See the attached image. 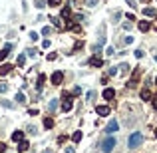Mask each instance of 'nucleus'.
I'll list each match as a JSON object with an SVG mask.
<instances>
[{"instance_id": "nucleus-1", "label": "nucleus", "mask_w": 157, "mask_h": 153, "mask_svg": "<svg viewBox=\"0 0 157 153\" xmlns=\"http://www.w3.org/2000/svg\"><path fill=\"white\" fill-rule=\"evenodd\" d=\"M141 143H143V135H141L139 131H133V133L129 135V141H127L129 149H137V147L141 145Z\"/></svg>"}, {"instance_id": "nucleus-2", "label": "nucleus", "mask_w": 157, "mask_h": 153, "mask_svg": "<svg viewBox=\"0 0 157 153\" xmlns=\"http://www.w3.org/2000/svg\"><path fill=\"white\" fill-rule=\"evenodd\" d=\"M115 143H118V141H115L113 135L105 137V139L102 141V151H104V153H111V151H113V147H115Z\"/></svg>"}, {"instance_id": "nucleus-3", "label": "nucleus", "mask_w": 157, "mask_h": 153, "mask_svg": "<svg viewBox=\"0 0 157 153\" xmlns=\"http://www.w3.org/2000/svg\"><path fill=\"white\" fill-rule=\"evenodd\" d=\"M62 98H64V101H62V111H70V109H72V93H68V92H64V95H62Z\"/></svg>"}, {"instance_id": "nucleus-4", "label": "nucleus", "mask_w": 157, "mask_h": 153, "mask_svg": "<svg viewBox=\"0 0 157 153\" xmlns=\"http://www.w3.org/2000/svg\"><path fill=\"white\" fill-rule=\"evenodd\" d=\"M119 129V123H118V119H111L110 123H107V127H105V133H110V135H113V133Z\"/></svg>"}, {"instance_id": "nucleus-5", "label": "nucleus", "mask_w": 157, "mask_h": 153, "mask_svg": "<svg viewBox=\"0 0 157 153\" xmlns=\"http://www.w3.org/2000/svg\"><path fill=\"white\" fill-rule=\"evenodd\" d=\"M62 82H64V74H62V72H54L52 74V84H54V86H60Z\"/></svg>"}, {"instance_id": "nucleus-6", "label": "nucleus", "mask_w": 157, "mask_h": 153, "mask_svg": "<svg viewBox=\"0 0 157 153\" xmlns=\"http://www.w3.org/2000/svg\"><path fill=\"white\" fill-rule=\"evenodd\" d=\"M90 66H93V68H102V66H104V60H102L98 54H96L93 58H90Z\"/></svg>"}, {"instance_id": "nucleus-7", "label": "nucleus", "mask_w": 157, "mask_h": 153, "mask_svg": "<svg viewBox=\"0 0 157 153\" xmlns=\"http://www.w3.org/2000/svg\"><path fill=\"white\" fill-rule=\"evenodd\" d=\"M113 98H115V90L105 87V90H104V100H113Z\"/></svg>"}, {"instance_id": "nucleus-8", "label": "nucleus", "mask_w": 157, "mask_h": 153, "mask_svg": "<svg viewBox=\"0 0 157 153\" xmlns=\"http://www.w3.org/2000/svg\"><path fill=\"white\" fill-rule=\"evenodd\" d=\"M96 113H98V115H110V107L107 106H98L96 107Z\"/></svg>"}, {"instance_id": "nucleus-9", "label": "nucleus", "mask_w": 157, "mask_h": 153, "mask_svg": "<svg viewBox=\"0 0 157 153\" xmlns=\"http://www.w3.org/2000/svg\"><path fill=\"white\" fill-rule=\"evenodd\" d=\"M10 50H12V46H10V44H6V46H4V50H0V62L8 58V52H10Z\"/></svg>"}, {"instance_id": "nucleus-10", "label": "nucleus", "mask_w": 157, "mask_h": 153, "mask_svg": "<svg viewBox=\"0 0 157 153\" xmlns=\"http://www.w3.org/2000/svg\"><path fill=\"white\" fill-rule=\"evenodd\" d=\"M14 100H16V103H26V101H28V100H26V95H24V92H18Z\"/></svg>"}, {"instance_id": "nucleus-11", "label": "nucleus", "mask_w": 157, "mask_h": 153, "mask_svg": "<svg viewBox=\"0 0 157 153\" xmlns=\"http://www.w3.org/2000/svg\"><path fill=\"white\" fill-rule=\"evenodd\" d=\"M56 109H58V100H50V103H48V111L54 113Z\"/></svg>"}, {"instance_id": "nucleus-12", "label": "nucleus", "mask_w": 157, "mask_h": 153, "mask_svg": "<svg viewBox=\"0 0 157 153\" xmlns=\"http://www.w3.org/2000/svg\"><path fill=\"white\" fill-rule=\"evenodd\" d=\"M22 139H24V131H14L12 133V141L18 143V141H22Z\"/></svg>"}, {"instance_id": "nucleus-13", "label": "nucleus", "mask_w": 157, "mask_h": 153, "mask_svg": "<svg viewBox=\"0 0 157 153\" xmlns=\"http://www.w3.org/2000/svg\"><path fill=\"white\" fill-rule=\"evenodd\" d=\"M70 16H72V8H70V6H64V8H62V18H66V20H68Z\"/></svg>"}, {"instance_id": "nucleus-14", "label": "nucleus", "mask_w": 157, "mask_h": 153, "mask_svg": "<svg viewBox=\"0 0 157 153\" xmlns=\"http://www.w3.org/2000/svg\"><path fill=\"white\" fill-rule=\"evenodd\" d=\"M10 70H12V66H10V64H2V66H0V76H6Z\"/></svg>"}, {"instance_id": "nucleus-15", "label": "nucleus", "mask_w": 157, "mask_h": 153, "mask_svg": "<svg viewBox=\"0 0 157 153\" xmlns=\"http://www.w3.org/2000/svg\"><path fill=\"white\" fill-rule=\"evenodd\" d=\"M149 28H151V24L147 20H141V22H139V30H141V32H147Z\"/></svg>"}, {"instance_id": "nucleus-16", "label": "nucleus", "mask_w": 157, "mask_h": 153, "mask_svg": "<svg viewBox=\"0 0 157 153\" xmlns=\"http://www.w3.org/2000/svg\"><path fill=\"white\" fill-rule=\"evenodd\" d=\"M44 82H46V76H44V74H40V76H38V84H36V86H38V90H42V87H44Z\"/></svg>"}, {"instance_id": "nucleus-17", "label": "nucleus", "mask_w": 157, "mask_h": 153, "mask_svg": "<svg viewBox=\"0 0 157 153\" xmlns=\"http://www.w3.org/2000/svg\"><path fill=\"white\" fill-rule=\"evenodd\" d=\"M28 147H30V145H28V141H20L18 151H20V153H24V151H28Z\"/></svg>"}, {"instance_id": "nucleus-18", "label": "nucleus", "mask_w": 157, "mask_h": 153, "mask_svg": "<svg viewBox=\"0 0 157 153\" xmlns=\"http://www.w3.org/2000/svg\"><path fill=\"white\" fill-rule=\"evenodd\" d=\"M44 127H46V129H52L54 127V119L52 117H46V119H44Z\"/></svg>"}, {"instance_id": "nucleus-19", "label": "nucleus", "mask_w": 157, "mask_h": 153, "mask_svg": "<svg viewBox=\"0 0 157 153\" xmlns=\"http://www.w3.org/2000/svg\"><path fill=\"white\" fill-rule=\"evenodd\" d=\"M141 100H145V101L151 100V92L149 90H141Z\"/></svg>"}, {"instance_id": "nucleus-20", "label": "nucleus", "mask_w": 157, "mask_h": 153, "mask_svg": "<svg viewBox=\"0 0 157 153\" xmlns=\"http://www.w3.org/2000/svg\"><path fill=\"white\" fill-rule=\"evenodd\" d=\"M143 14H145V16H149V18H151V16H157L155 8H145V10H143Z\"/></svg>"}, {"instance_id": "nucleus-21", "label": "nucleus", "mask_w": 157, "mask_h": 153, "mask_svg": "<svg viewBox=\"0 0 157 153\" xmlns=\"http://www.w3.org/2000/svg\"><path fill=\"white\" fill-rule=\"evenodd\" d=\"M16 64H18V66H24V64H26V56H24V54H20L18 58H16Z\"/></svg>"}, {"instance_id": "nucleus-22", "label": "nucleus", "mask_w": 157, "mask_h": 153, "mask_svg": "<svg viewBox=\"0 0 157 153\" xmlns=\"http://www.w3.org/2000/svg\"><path fill=\"white\" fill-rule=\"evenodd\" d=\"M118 68H119V72H121V74H127V72H129V64H125V62L121 64V66H118Z\"/></svg>"}, {"instance_id": "nucleus-23", "label": "nucleus", "mask_w": 157, "mask_h": 153, "mask_svg": "<svg viewBox=\"0 0 157 153\" xmlns=\"http://www.w3.org/2000/svg\"><path fill=\"white\" fill-rule=\"evenodd\" d=\"M72 141H74V143L82 141V131H76V133H74V135H72Z\"/></svg>"}, {"instance_id": "nucleus-24", "label": "nucleus", "mask_w": 157, "mask_h": 153, "mask_svg": "<svg viewBox=\"0 0 157 153\" xmlns=\"http://www.w3.org/2000/svg\"><path fill=\"white\" fill-rule=\"evenodd\" d=\"M46 4H48V2H44V0H34V6H36V8H40V10H42V8L46 6Z\"/></svg>"}, {"instance_id": "nucleus-25", "label": "nucleus", "mask_w": 157, "mask_h": 153, "mask_svg": "<svg viewBox=\"0 0 157 153\" xmlns=\"http://www.w3.org/2000/svg\"><path fill=\"white\" fill-rule=\"evenodd\" d=\"M2 106H4V107H8V109H12V107H14V103H12V101H8V100H2Z\"/></svg>"}, {"instance_id": "nucleus-26", "label": "nucleus", "mask_w": 157, "mask_h": 153, "mask_svg": "<svg viewBox=\"0 0 157 153\" xmlns=\"http://www.w3.org/2000/svg\"><path fill=\"white\" fill-rule=\"evenodd\" d=\"M50 20H52V24H54V26L62 28V20H60V18H50Z\"/></svg>"}, {"instance_id": "nucleus-27", "label": "nucleus", "mask_w": 157, "mask_h": 153, "mask_svg": "<svg viewBox=\"0 0 157 153\" xmlns=\"http://www.w3.org/2000/svg\"><path fill=\"white\" fill-rule=\"evenodd\" d=\"M6 92H8V84L2 82V84H0V93H6Z\"/></svg>"}, {"instance_id": "nucleus-28", "label": "nucleus", "mask_w": 157, "mask_h": 153, "mask_svg": "<svg viewBox=\"0 0 157 153\" xmlns=\"http://www.w3.org/2000/svg\"><path fill=\"white\" fill-rule=\"evenodd\" d=\"M48 4H50V6H60V4H62V0H50V2H48Z\"/></svg>"}, {"instance_id": "nucleus-29", "label": "nucleus", "mask_w": 157, "mask_h": 153, "mask_svg": "<svg viewBox=\"0 0 157 153\" xmlns=\"http://www.w3.org/2000/svg\"><path fill=\"white\" fill-rule=\"evenodd\" d=\"M50 32H52V28H50V26H44V28H42V34H44V36H48Z\"/></svg>"}, {"instance_id": "nucleus-30", "label": "nucleus", "mask_w": 157, "mask_h": 153, "mask_svg": "<svg viewBox=\"0 0 157 153\" xmlns=\"http://www.w3.org/2000/svg\"><path fill=\"white\" fill-rule=\"evenodd\" d=\"M72 20H76V22H82V20H84V14H76V16H74Z\"/></svg>"}, {"instance_id": "nucleus-31", "label": "nucleus", "mask_w": 157, "mask_h": 153, "mask_svg": "<svg viewBox=\"0 0 157 153\" xmlns=\"http://www.w3.org/2000/svg\"><path fill=\"white\" fill-rule=\"evenodd\" d=\"M133 54H135V58H137V60H139V58H143V50H135Z\"/></svg>"}, {"instance_id": "nucleus-32", "label": "nucleus", "mask_w": 157, "mask_h": 153, "mask_svg": "<svg viewBox=\"0 0 157 153\" xmlns=\"http://www.w3.org/2000/svg\"><path fill=\"white\" fill-rule=\"evenodd\" d=\"M123 42H125V44H133V36H125Z\"/></svg>"}, {"instance_id": "nucleus-33", "label": "nucleus", "mask_w": 157, "mask_h": 153, "mask_svg": "<svg viewBox=\"0 0 157 153\" xmlns=\"http://www.w3.org/2000/svg\"><path fill=\"white\" fill-rule=\"evenodd\" d=\"M85 4L92 8V6H96V4H98V0H85Z\"/></svg>"}, {"instance_id": "nucleus-34", "label": "nucleus", "mask_w": 157, "mask_h": 153, "mask_svg": "<svg viewBox=\"0 0 157 153\" xmlns=\"http://www.w3.org/2000/svg\"><path fill=\"white\" fill-rule=\"evenodd\" d=\"M125 2H127L131 8H137V2H135V0H125Z\"/></svg>"}, {"instance_id": "nucleus-35", "label": "nucleus", "mask_w": 157, "mask_h": 153, "mask_svg": "<svg viewBox=\"0 0 157 153\" xmlns=\"http://www.w3.org/2000/svg\"><path fill=\"white\" fill-rule=\"evenodd\" d=\"M119 72V70H118V68H115V66H113V68H110V76H115V74H118Z\"/></svg>"}, {"instance_id": "nucleus-36", "label": "nucleus", "mask_w": 157, "mask_h": 153, "mask_svg": "<svg viewBox=\"0 0 157 153\" xmlns=\"http://www.w3.org/2000/svg\"><path fill=\"white\" fill-rule=\"evenodd\" d=\"M30 38H32V40L36 42V40H38V38H40V36H38V34H36V32H30Z\"/></svg>"}, {"instance_id": "nucleus-37", "label": "nucleus", "mask_w": 157, "mask_h": 153, "mask_svg": "<svg viewBox=\"0 0 157 153\" xmlns=\"http://www.w3.org/2000/svg\"><path fill=\"white\" fill-rule=\"evenodd\" d=\"M80 48H84V42H76V46H74V50H80Z\"/></svg>"}, {"instance_id": "nucleus-38", "label": "nucleus", "mask_w": 157, "mask_h": 153, "mask_svg": "<svg viewBox=\"0 0 157 153\" xmlns=\"http://www.w3.org/2000/svg\"><path fill=\"white\" fill-rule=\"evenodd\" d=\"M26 52H28V56H36V50H34V48H28Z\"/></svg>"}, {"instance_id": "nucleus-39", "label": "nucleus", "mask_w": 157, "mask_h": 153, "mask_svg": "<svg viewBox=\"0 0 157 153\" xmlns=\"http://www.w3.org/2000/svg\"><path fill=\"white\" fill-rule=\"evenodd\" d=\"M80 93H82V90H80V87H74V92H72V95H80Z\"/></svg>"}, {"instance_id": "nucleus-40", "label": "nucleus", "mask_w": 157, "mask_h": 153, "mask_svg": "<svg viewBox=\"0 0 157 153\" xmlns=\"http://www.w3.org/2000/svg\"><path fill=\"white\" fill-rule=\"evenodd\" d=\"M56 58H58L56 54H48V60H50V62H54V60H56Z\"/></svg>"}, {"instance_id": "nucleus-41", "label": "nucleus", "mask_w": 157, "mask_h": 153, "mask_svg": "<svg viewBox=\"0 0 157 153\" xmlns=\"http://www.w3.org/2000/svg\"><path fill=\"white\" fill-rule=\"evenodd\" d=\"M96 98V92H88V100H93Z\"/></svg>"}, {"instance_id": "nucleus-42", "label": "nucleus", "mask_w": 157, "mask_h": 153, "mask_svg": "<svg viewBox=\"0 0 157 153\" xmlns=\"http://www.w3.org/2000/svg\"><path fill=\"white\" fill-rule=\"evenodd\" d=\"M28 115H38V109H28Z\"/></svg>"}, {"instance_id": "nucleus-43", "label": "nucleus", "mask_w": 157, "mask_h": 153, "mask_svg": "<svg viewBox=\"0 0 157 153\" xmlns=\"http://www.w3.org/2000/svg\"><path fill=\"white\" fill-rule=\"evenodd\" d=\"M105 54H107V56H113V48L110 46V48H107V50H105Z\"/></svg>"}, {"instance_id": "nucleus-44", "label": "nucleus", "mask_w": 157, "mask_h": 153, "mask_svg": "<svg viewBox=\"0 0 157 153\" xmlns=\"http://www.w3.org/2000/svg\"><path fill=\"white\" fill-rule=\"evenodd\" d=\"M151 100H153V107H155V111H157V95H153Z\"/></svg>"}, {"instance_id": "nucleus-45", "label": "nucleus", "mask_w": 157, "mask_h": 153, "mask_svg": "<svg viewBox=\"0 0 157 153\" xmlns=\"http://www.w3.org/2000/svg\"><path fill=\"white\" fill-rule=\"evenodd\" d=\"M66 153H76V149L74 147H66Z\"/></svg>"}, {"instance_id": "nucleus-46", "label": "nucleus", "mask_w": 157, "mask_h": 153, "mask_svg": "<svg viewBox=\"0 0 157 153\" xmlns=\"http://www.w3.org/2000/svg\"><path fill=\"white\" fill-rule=\"evenodd\" d=\"M2 151H6V145H4V143H0V153Z\"/></svg>"}, {"instance_id": "nucleus-47", "label": "nucleus", "mask_w": 157, "mask_h": 153, "mask_svg": "<svg viewBox=\"0 0 157 153\" xmlns=\"http://www.w3.org/2000/svg\"><path fill=\"white\" fill-rule=\"evenodd\" d=\"M44 153H52V151H50V149H46V151H44Z\"/></svg>"}, {"instance_id": "nucleus-48", "label": "nucleus", "mask_w": 157, "mask_h": 153, "mask_svg": "<svg viewBox=\"0 0 157 153\" xmlns=\"http://www.w3.org/2000/svg\"><path fill=\"white\" fill-rule=\"evenodd\" d=\"M155 86H157V78H155Z\"/></svg>"}, {"instance_id": "nucleus-49", "label": "nucleus", "mask_w": 157, "mask_h": 153, "mask_svg": "<svg viewBox=\"0 0 157 153\" xmlns=\"http://www.w3.org/2000/svg\"><path fill=\"white\" fill-rule=\"evenodd\" d=\"M155 135H157V129H155Z\"/></svg>"}]
</instances>
